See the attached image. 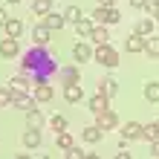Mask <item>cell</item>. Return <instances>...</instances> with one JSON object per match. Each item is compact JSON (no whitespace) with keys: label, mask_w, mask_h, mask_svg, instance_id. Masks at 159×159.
Returning a JSON list of instances; mask_svg holds the SVG:
<instances>
[{"label":"cell","mask_w":159,"mask_h":159,"mask_svg":"<svg viewBox=\"0 0 159 159\" xmlns=\"http://www.w3.org/2000/svg\"><path fill=\"white\" fill-rule=\"evenodd\" d=\"M145 52L151 58H159V38H145Z\"/></svg>","instance_id":"23"},{"label":"cell","mask_w":159,"mask_h":159,"mask_svg":"<svg viewBox=\"0 0 159 159\" xmlns=\"http://www.w3.org/2000/svg\"><path fill=\"white\" fill-rule=\"evenodd\" d=\"M3 23H6V12L0 9V26H3Z\"/></svg>","instance_id":"37"},{"label":"cell","mask_w":159,"mask_h":159,"mask_svg":"<svg viewBox=\"0 0 159 159\" xmlns=\"http://www.w3.org/2000/svg\"><path fill=\"white\" fill-rule=\"evenodd\" d=\"M58 148H61V151H70V148H72V136L67 133V130L58 133Z\"/></svg>","instance_id":"29"},{"label":"cell","mask_w":159,"mask_h":159,"mask_svg":"<svg viewBox=\"0 0 159 159\" xmlns=\"http://www.w3.org/2000/svg\"><path fill=\"white\" fill-rule=\"evenodd\" d=\"M90 38H93V43L98 46V43H107V38H110V35H107V29H104V26L98 23V26H93V32H90Z\"/></svg>","instance_id":"20"},{"label":"cell","mask_w":159,"mask_h":159,"mask_svg":"<svg viewBox=\"0 0 159 159\" xmlns=\"http://www.w3.org/2000/svg\"><path fill=\"white\" fill-rule=\"evenodd\" d=\"M81 139H84V142H90V145H96L98 139H101V127H98V125L87 127V130H84V133H81Z\"/></svg>","instance_id":"21"},{"label":"cell","mask_w":159,"mask_h":159,"mask_svg":"<svg viewBox=\"0 0 159 159\" xmlns=\"http://www.w3.org/2000/svg\"><path fill=\"white\" fill-rule=\"evenodd\" d=\"M12 107L23 110V113H29V110L35 107V98H32V96H26L23 90H15V96H12Z\"/></svg>","instance_id":"5"},{"label":"cell","mask_w":159,"mask_h":159,"mask_svg":"<svg viewBox=\"0 0 159 159\" xmlns=\"http://www.w3.org/2000/svg\"><path fill=\"white\" fill-rule=\"evenodd\" d=\"M151 156L159 159V139H156V142H151Z\"/></svg>","instance_id":"35"},{"label":"cell","mask_w":159,"mask_h":159,"mask_svg":"<svg viewBox=\"0 0 159 159\" xmlns=\"http://www.w3.org/2000/svg\"><path fill=\"white\" fill-rule=\"evenodd\" d=\"M12 96H15L12 87H0V107H12Z\"/></svg>","instance_id":"26"},{"label":"cell","mask_w":159,"mask_h":159,"mask_svg":"<svg viewBox=\"0 0 159 159\" xmlns=\"http://www.w3.org/2000/svg\"><path fill=\"white\" fill-rule=\"evenodd\" d=\"M61 75H64V81H78V70L75 67H64Z\"/></svg>","instance_id":"32"},{"label":"cell","mask_w":159,"mask_h":159,"mask_svg":"<svg viewBox=\"0 0 159 159\" xmlns=\"http://www.w3.org/2000/svg\"><path fill=\"white\" fill-rule=\"evenodd\" d=\"M98 93H104L107 98H110V96H116V93H119V81H116V78H110V75H107V78H101V81H98Z\"/></svg>","instance_id":"13"},{"label":"cell","mask_w":159,"mask_h":159,"mask_svg":"<svg viewBox=\"0 0 159 159\" xmlns=\"http://www.w3.org/2000/svg\"><path fill=\"white\" fill-rule=\"evenodd\" d=\"M107 104H110V98L104 96V93H98V96H93L90 98V110H93V113H104V110H107Z\"/></svg>","instance_id":"14"},{"label":"cell","mask_w":159,"mask_h":159,"mask_svg":"<svg viewBox=\"0 0 159 159\" xmlns=\"http://www.w3.org/2000/svg\"><path fill=\"white\" fill-rule=\"evenodd\" d=\"M49 35H52V29H46L43 23H38L32 29V41H35V46H46L49 43Z\"/></svg>","instance_id":"10"},{"label":"cell","mask_w":159,"mask_h":159,"mask_svg":"<svg viewBox=\"0 0 159 159\" xmlns=\"http://www.w3.org/2000/svg\"><path fill=\"white\" fill-rule=\"evenodd\" d=\"M64 98H67L70 104H75V101L84 98V90L78 87V81H67V84H64Z\"/></svg>","instance_id":"6"},{"label":"cell","mask_w":159,"mask_h":159,"mask_svg":"<svg viewBox=\"0 0 159 159\" xmlns=\"http://www.w3.org/2000/svg\"><path fill=\"white\" fill-rule=\"evenodd\" d=\"M26 125H29V127H43V113L32 107L29 113H26Z\"/></svg>","instance_id":"22"},{"label":"cell","mask_w":159,"mask_h":159,"mask_svg":"<svg viewBox=\"0 0 159 159\" xmlns=\"http://www.w3.org/2000/svg\"><path fill=\"white\" fill-rule=\"evenodd\" d=\"M20 52V43H17V38H6L0 41V55H3V58H15V55Z\"/></svg>","instance_id":"7"},{"label":"cell","mask_w":159,"mask_h":159,"mask_svg":"<svg viewBox=\"0 0 159 159\" xmlns=\"http://www.w3.org/2000/svg\"><path fill=\"white\" fill-rule=\"evenodd\" d=\"M93 61H98L101 67H110V70H113V67H119V52L110 43H98L96 49H93Z\"/></svg>","instance_id":"2"},{"label":"cell","mask_w":159,"mask_h":159,"mask_svg":"<svg viewBox=\"0 0 159 159\" xmlns=\"http://www.w3.org/2000/svg\"><path fill=\"white\" fill-rule=\"evenodd\" d=\"M26 87H29V78H26V75H15L12 78V90H23L26 93Z\"/></svg>","instance_id":"30"},{"label":"cell","mask_w":159,"mask_h":159,"mask_svg":"<svg viewBox=\"0 0 159 159\" xmlns=\"http://www.w3.org/2000/svg\"><path fill=\"white\" fill-rule=\"evenodd\" d=\"M153 17H156V20H159V9H156V12H153Z\"/></svg>","instance_id":"38"},{"label":"cell","mask_w":159,"mask_h":159,"mask_svg":"<svg viewBox=\"0 0 159 159\" xmlns=\"http://www.w3.org/2000/svg\"><path fill=\"white\" fill-rule=\"evenodd\" d=\"M121 139H127V142H133V139H145V125H139V121H127V125L121 127Z\"/></svg>","instance_id":"4"},{"label":"cell","mask_w":159,"mask_h":159,"mask_svg":"<svg viewBox=\"0 0 159 159\" xmlns=\"http://www.w3.org/2000/svg\"><path fill=\"white\" fill-rule=\"evenodd\" d=\"M67 156H70V159H87V153H84L81 148H75V145H72L70 151H67Z\"/></svg>","instance_id":"33"},{"label":"cell","mask_w":159,"mask_h":159,"mask_svg":"<svg viewBox=\"0 0 159 159\" xmlns=\"http://www.w3.org/2000/svg\"><path fill=\"white\" fill-rule=\"evenodd\" d=\"M49 9H52V0H35V3H32V12L35 15H46Z\"/></svg>","instance_id":"27"},{"label":"cell","mask_w":159,"mask_h":159,"mask_svg":"<svg viewBox=\"0 0 159 159\" xmlns=\"http://www.w3.org/2000/svg\"><path fill=\"white\" fill-rule=\"evenodd\" d=\"M127 3L133 6V9H145V6H148V0H127Z\"/></svg>","instance_id":"34"},{"label":"cell","mask_w":159,"mask_h":159,"mask_svg":"<svg viewBox=\"0 0 159 159\" xmlns=\"http://www.w3.org/2000/svg\"><path fill=\"white\" fill-rule=\"evenodd\" d=\"M43 26H46V29H64V26H67V17H64V15H52V12H46L43 15Z\"/></svg>","instance_id":"11"},{"label":"cell","mask_w":159,"mask_h":159,"mask_svg":"<svg viewBox=\"0 0 159 159\" xmlns=\"http://www.w3.org/2000/svg\"><path fill=\"white\" fill-rule=\"evenodd\" d=\"M98 127H101V130H116V127H119V116L107 107L104 113H98Z\"/></svg>","instance_id":"8"},{"label":"cell","mask_w":159,"mask_h":159,"mask_svg":"<svg viewBox=\"0 0 159 159\" xmlns=\"http://www.w3.org/2000/svg\"><path fill=\"white\" fill-rule=\"evenodd\" d=\"M20 67H23V72L35 75V81H46V78H49L55 70H58V64H55V58H52V55L43 49V46H35V49L23 52Z\"/></svg>","instance_id":"1"},{"label":"cell","mask_w":159,"mask_h":159,"mask_svg":"<svg viewBox=\"0 0 159 159\" xmlns=\"http://www.w3.org/2000/svg\"><path fill=\"white\" fill-rule=\"evenodd\" d=\"M125 49H127V52H142V49H145V38H139V35L133 32V35L125 41Z\"/></svg>","instance_id":"15"},{"label":"cell","mask_w":159,"mask_h":159,"mask_svg":"<svg viewBox=\"0 0 159 159\" xmlns=\"http://www.w3.org/2000/svg\"><path fill=\"white\" fill-rule=\"evenodd\" d=\"M52 98V87L46 81H38V87H35V101H49Z\"/></svg>","instance_id":"17"},{"label":"cell","mask_w":159,"mask_h":159,"mask_svg":"<svg viewBox=\"0 0 159 159\" xmlns=\"http://www.w3.org/2000/svg\"><path fill=\"white\" fill-rule=\"evenodd\" d=\"M93 20L101 23V26H107V23H119L121 15H119V9H113V6H98L96 12H93Z\"/></svg>","instance_id":"3"},{"label":"cell","mask_w":159,"mask_h":159,"mask_svg":"<svg viewBox=\"0 0 159 159\" xmlns=\"http://www.w3.org/2000/svg\"><path fill=\"white\" fill-rule=\"evenodd\" d=\"M49 125H52V130H58V133H61V130H67V119H64V116H52Z\"/></svg>","instance_id":"31"},{"label":"cell","mask_w":159,"mask_h":159,"mask_svg":"<svg viewBox=\"0 0 159 159\" xmlns=\"http://www.w3.org/2000/svg\"><path fill=\"white\" fill-rule=\"evenodd\" d=\"M64 17H67V23H78L84 15H81V9H78V6H67V12H64Z\"/></svg>","instance_id":"24"},{"label":"cell","mask_w":159,"mask_h":159,"mask_svg":"<svg viewBox=\"0 0 159 159\" xmlns=\"http://www.w3.org/2000/svg\"><path fill=\"white\" fill-rule=\"evenodd\" d=\"M93 26H96V20H93V17H81V20L75 23V32L81 35V38H87V35L93 32Z\"/></svg>","instance_id":"18"},{"label":"cell","mask_w":159,"mask_h":159,"mask_svg":"<svg viewBox=\"0 0 159 159\" xmlns=\"http://www.w3.org/2000/svg\"><path fill=\"white\" fill-rule=\"evenodd\" d=\"M145 139H151V142H156V139H159V119L151 121V125H145Z\"/></svg>","instance_id":"25"},{"label":"cell","mask_w":159,"mask_h":159,"mask_svg":"<svg viewBox=\"0 0 159 159\" xmlns=\"http://www.w3.org/2000/svg\"><path fill=\"white\" fill-rule=\"evenodd\" d=\"M6 35L9 38H20V32H23V20L20 17H6Z\"/></svg>","instance_id":"12"},{"label":"cell","mask_w":159,"mask_h":159,"mask_svg":"<svg viewBox=\"0 0 159 159\" xmlns=\"http://www.w3.org/2000/svg\"><path fill=\"white\" fill-rule=\"evenodd\" d=\"M145 98L153 101V104H159V81H148L145 84Z\"/></svg>","instance_id":"19"},{"label":"cell","mask_w":159,"mask_h":159,"mask_svg":"<svg viewBox=\"0 0 159 159\" xmlns=\"http://www.w3.org/2000/svg\"><path fill=\"white\" fill-rule=\"evenodd\" d=\"M41 142H43L41 127H26V133H23V145H26V148H41Z\"/></svg>","instance_id":"9"},{"label":"cell","mask_w":159,"mask_h":159,"mask_svg":"<svg viewBox=\"0 0 159 159\" xmlns=\"http://www.w3.org/2000/svg\"><path fill=\"white\" fill-rule=\"evenodd\" d=\"M6 3H20V0H6Z\"/></svg>","instance_id":"39"},{"label":"cell","mask_w":159,"mask_h":159,"mask_svg":"<svg viewBox=\"0 0 159 159\" xmlns=\"http://www.w3.org/2000/svg\"><path fill=\"white\" fill-rule=\"evenodd\" d=\"M98 6H113V0H98Z\"/></svg>","instance_id":"36"},{"label":"cell","mask_w":159,"mask_h":159,"mask_svg":"<svg viewBox=\"0 0 159 159\" xmlns=\"http://www.w3.org/2000/svg\"><path fill=\"white\" fill-rule=\"evenodd\" d=\"M151 32H153V20L151 17H145V20L136 23V35H151Z\"/></svg>","instance_id":"28"},{"label":"cell","mask_w":159,"mask_h":159,"mask_svg":"<svg viewBox=\"0 0 159 159\" xmlns=\"http://www.w3.org/2000/svg\"><path fill=\"white\" fill-rule=\"evenodd\" d=\"M72 55H75V61H93V49L87 43H75L72 46Z\"/></svg>","instance_id":"16"}]
</instances>
